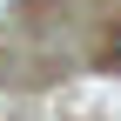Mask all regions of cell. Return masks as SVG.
<instances>
[{
  "label": "cell",
  "instance_id": "6da1fadb",
  "mask_svg": "<svg viewBox=\"0 0 121 121\" xmlns=\"http://www.w3.org/2000/svg\"><path fill=\"white\" fill-rule=\"evenodd\" d=\"M101 67H114V74H121V27L108 34V47H101Z\"/></svg>",
  "mask_w": 121,
  "mask_h": 121
}]
</instances>
